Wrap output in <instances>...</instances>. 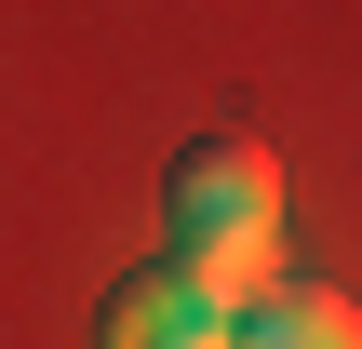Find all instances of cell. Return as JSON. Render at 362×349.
<instances>
[{"instance_id": "1", "label": "cell", "mask_w": 362, "mask_h": 349, "mask_svg": "<svg viewBox=\"0 0 362 349\" xmlns=\"http://www.w3.org/2000/svg\"><path fill=\"white\" fill-rule=\"evenodd\" d=\"M161 229H175L161 256L242 309L255 282H282V148L269 135H188L161 175Z\"/></svg>"}, {"instance_id": "2", "label": "cell", "mask_w": 362, "mask_h": 349, "mask_svg": "<svg viewBox=\"0 0 362 349\" xmlns=\"http://www.w3.org/2000/svg\"><path fill=\"white\" fill-rule=\"evenodd\" d=\"M94 349H242V336H228V296H215V282H188L175 256H148V269L107 282Z\"/></svg>"}, {"instance_id": "3", "label": "cell", "mask_w": 362, "mask_h": 349, "mask_svg": "<svg viewBox=\"0 0 362 349\" xmlns=\"http://www.w3.org/2000/svg\"><path fill=\"white\" fill-rule=\"evenodd\" d=\"M228 336H242V349H362V309L336 296V282L282 269V282H255V296L228 309Z\"/></svg>"}]
</instances>
